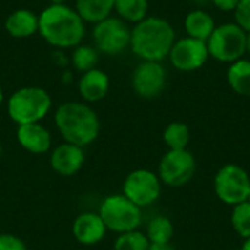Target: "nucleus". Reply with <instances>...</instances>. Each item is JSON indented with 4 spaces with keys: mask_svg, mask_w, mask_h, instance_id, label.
<instances>
[{
    "mask_svg": "<svg viewBox=\"0 0 250 250\" xmlns=\"http://www.w3.org/2000/svg\"><path fill=\"white\" fill-rule=\"evenodd\" d=\"M85 21L64 4H51L38 16V31L51 45L59 48L78 47L85 35Z\"/></svg>",
    "mask_w": 250,
    "mask_h": 250,
    "instance_id": "f257e3e1",
    "label": "nucleus"
},
{
    "mask_svg": "<svg viewBox=\"0 0 250 250\" xmlns=\"http://www.w3.org/2000/svg\"><path fill=\"white\" fill-rule=\"evenodd\" d=\"M174 38L176 34L168 21L149 16L130 31V48L144 62H161L170 54Z\"/></svg>",
    "mask_w": 250,
    "mask_h": 250,
    "instance_id": "f03ea898",
    "label": "nucleus"
},
{
    "mask_svg": "<svg viewBox=\"0 0 250 250\" xmlns=\"http://www.w3.org/2000/svg\"><path fill=\"white\" fill-rule=\"evenodd\" d=\"M56 127L63 139L81 148L92 144L100 133V120L97 113L82 103H64L54 114Z\"/></svg>",
    "mask_w": 250,
    "mask_h": 250,
    "instance_id": "7ed1b4c3",
    "label": "nucleus"
},
{
    "mask_svg": "<svg viewBox=\"0 0 250 250\" xmlns=\"http://www.w3.org/2000/svg\"><path fill=\"white\" fill-rule=\"evenodd\" d=\"M51 108L48 92L40 86H23L7 100V114L18 125L38 123Z\"/></svg>",
    "mask_w": 250,
    "mask_h": 250,
    "instance_id": "20e7f679",
    "label": "nucleus"
},
{
    "mask_svg": "<svg viewBox=\"0 0 250 250\" xmlns=\"http://www.w3.org/2000/svg\"><path fill=\"white\" fill-rule=\"evenodd\" d=\"M142 208L129 201L123 193L107 196L100 207V217L107 230L114 233H127L138 230L142 224Z\"/></svg>",
    "mask_w": 250,
    "mask_h": 250,
    "instance_id": "39448f33",
    "label": "nucleus"
},
{
    "mask_svg": "<svg viewBox=\"0 0 250 250\" xmlns=\"http://www.w3.org/2000/svg\"><path fill=\"white\" fill-rule=\"evenodd\" d=\"M246 31L236 22H226L215 26L207 40L208 53L221 63H234L246 53Z\"/></svg>",
    "mask_w": 250,
    "mask_h": 250,
    "instance_id": "423d86ee",
    "label": "nucleus"
},
{
    "mask_svg": "<svg viewBox=\"0 0 250 250\" xmlns=\"http://www.w3.org/2000/svg\"><path fill=\"white\" fill-rule=\"evenodd\" d=\"M250 177L239 164L223 166L214 177V192L217 198L230 207H236L248 201Z\"/></svg>",
    "mask_w": 250,
    "mask_h": 250,
    "instance_id": "0eeeda50",
    "label": "nucleus"
},
{
    "mask_svg": "<svg viewBox=\"0 0 250 250\" xmlns=\"http://www.w3.org/2000/svg\"><path fill=\"white\" fill-rule=\"evenodd\" d=\"M196 171V161L188 149H168L160 160L158 177L170 188L188 185Z\"/></svg>",
    "mask_w": 250,
    "mask_h": 250,
    "instance_id": "6e6552de",
    "label": "nucleus"
},
{
    "mask_svg": "<svg viewBox=\"0 0 250 250\" xmlns=\"http://www.w3.org/2000/svg\"><path fill=\"white\" fill-rule=\"evenodd\" d=\"M123 195L139 208L155 204L161 195V180L158 174L146 168L129 173L123 182Z\"/></svg>",
    "mask_w": 250,
    "mask_h": 250,
    "instance_id": "1a4fd4ad",
    "label": "nucleus"
},
{
    "mask_svg": "<svg viewBox=\"0 0 250 250\" xmlns=\"http://www.w3.org/2000/svg\"><path fill=\"white\" fill-rule=\"evenodd\" d=\"M92 38L100 51L114 56L130 45V29L122 19L107 18L95 23Z\"/></svg>",
    "mask_w": 250,
    "mask_h": 250,
    "instance_id": "9d476101",
    "label": "nucleus"
},
{
    "mask_svg": "<svg viewBox=\"0 0 250 250\" xmlns=\"http://www.w3.org/2000/svg\"><path fill=\"white\" fill-rule=\"evenodd\" d=\"M168 56L171 64L177 70L193 72L201 69L207 63L209 53L205 41L186 37L179 41H174Z\"/></svg>",
    "mask_w": 250,
    "mask_h": 250,
    "instance_id": "9b49d317",
    "label": "nucleus"
},
{
    "mask_svg": "<svg viewBox=\"0 0 250 250\" xmlns=\"http://www.w3.org/2000/svg\"><path fill=\"white\" fill-rule=\"evenodd\" d=\"M167 73L161 62H142L132 75L133 91L142 98H155L166 88Z\"/></svg>",
    "mask_w": 250,
    "mask_h": 250,
    "instance_id": "f8f14e48",
    "label": "nucleus"
},
{
    "mask_svg": "<svg viewBox=\"0 0 250 250\" xmlns=\"http://www.w3.org/2000/svg\"><path fill=\"white\" fill-rule=\"evenodd\" d=\"M85 163V152L83 148L64 142L56 146L50 157L51 168L64 177L76 174Z\"/></svg>",
    "mask_w": 250,
    "mask_h": 250,
    "instance_id": "ddd939ff",
    "label": "nucleus"
},
{
    "mask_svg": "<svg viewBox=\"0 0 250 250\" xmlns=\"http://www.w3.org/2000/svg\"><path fill=\"white\" fill-rule=\"evenodd\" d=\"M72 233L81 245L92 246V245L100 243L105 237L107 227H105L104 221L101 220L100 214L82 212L73 221Z\"/></svg>",
    "mask_w": 250,
    "mask_h": 250,
    "instance_id": "4468645a",
    "label": "nucleus"
},
{
    "mask_svg": "<svg viewBox=\"0 0 250 250\" xmlns=\"http://www.w3.org/2000/svg\"><path fill=\"white\" fill-rule=\"evenodd\" d=\"M16 139L19 145L31 154H45L51 148V135L40 123L18 126Z\"/></svg>",
    "mask_w": 250,
    "mask_h": 250,
    "instance_id": "2eb2a0df",
    "label": "nucleus"
},
{
    "mask_svg": "<svg viewBox=\"0 0 250 250\" xmlns=\"http://www.w3.org/2000/svg\"><path fill=\"white\" fill-rule=\"evenodd\" d=\"M110 81L105 72L100 69H91L79 79V94L88 103H97L103 100L108 92Z\"/></svg>",
    "mask_w": 250,
    "mask_h": 250,
    "instance_id": "dca6fc26",
    "label": "nucleus"
},
{
    "mask_svg": "<svg viewBox=\"0 0 250 250\" xmlns=\"http://www.w3.org/2000/svg\"><path fill=\"white\" fill-rule=\"evenodd\" d=\"M4 28L15 38H28L38 31V16L28 9H18L7 16Z\"/></svg>",
    "mask_w": 250,
    "mask_h": 250,
    "instance_id": "f3484780",
    "label": "nucleus"
},
{
    "mask_svg": "<svg viewBox=\"0 0 250 250\" xmlns=\"http://www.w3.org/2000/svg\"><path fill=\"white\" fill-rule=\"evenodd\" d=\"M185 29L188 37L207 42L215 29V21L205 10H192L185 19Z\"/></svg>",
    "mask_w": 250,
    "mask_h": 250,
    "instance_id": "a211bd4d",
    "label": "nucleus"
},
{
    "mask_svg": "<svg viewBox=\"0 0 250 250\" xmlns=\"http://www.w3.org/2000/svg\"><path fill=\"white\" fill-rule=\"evenodd\" d=\"M116 0H76V12L86 22H101L114 9Z\"/></svg>",
    "mask_w": 250,
    "mask_h": 250,
    "instance_id": "6ab92c4d",
    "label": "nucleus"
},
{
    "mask_svg": "<svg viewBox=\"0 0 250 250\" xmlns=\"http://www.w3.org/2000/svg\"><path fill=\"white\" fill-rule=\"evenodd\" d=\"M227 81L231 89L243 97H250V60L240 59L230 64Z\"/></svg>",
    "mask_w": 250,
    "mask_h": 250,
    "instance_id": "aec40b11",
    "label": "nucleus"
},
{
    "mask_svg": "<svg viewBox=\"0 0 250 250\" xmlns=\"http://www.w3.org/2000/svg\"><path fill=\"white\" fill-rule=\"evenodd\" d=\"M174 234V227L170 218L164 215L154 217L146 227V237L151 245H166L170 243Z\"/></svg>",
    "mask_w": 250,
    "mask_h": 250,
    "instance_id": "412c9836",
    "label": "nucleus"
},
{
    "mask_svg": "<svg viewBox=\"0 0 250 250\" xmlns=\"http://www.w3.org/2000/svg\"><path fill=\"white\" fill-rule=\"evenodd\" d=\"M163 139L168 149H188L190 142V130L188 125L182 122H173L164 129Z\"/></svg>",
    "mask_w": 250,
    "mask_h": 250,
    "instance_id": "4be33fe9",
    "label": "nucleus"
},
{
    "mask_svg": "<svg viewBox=\"0 0 250 250\" xmlns=\"http://www.w3.org/2000/svg\"><path fill=\"white\" fill-rule=\"evenodd\" d=\"M114 9L127 22H141L146 18L148 0H116Z\"/></svg>",
    "mask_w": 250,
    "mask_h": 250,
    "instance_id": "5701e85b",
    "label": "nucleus"
},
{
    "mask_svg": "<svg viewBox=\"0 0 250 250\" xmlns=\"http://www.w3.org/2000/svg\"><path fill=\"white\" fill-rule=\"evenodd\" d=\"M149 246L146 234L139 230L122 233L114 242V250H148Z\"/></svg>",
    "mask_w": 250,
    "mask_h": 250,
    "instance_id": "b1692460",
    "label": "nucleus"
},
{
    "mask_svg": "<svg viewBox=\"0 0 250 250\" xmlns=\"http://www.w3.org/2000/svg\"><path fill=\"white\" fill-rule=\"evenodd\" d=\"M231 226L234 231L242 237V239H249L250 237V204L242 202L236 207H233L231 212Z\"/></svg>",
    "mask_w": 250,
    "mask_h": 250,
    "instance_id": "393cba45",
    "label": "nucleus"
},
{
    "mask_svg": "<svg viewBox=\"0 0 250 250\" xmlns=\"http://www.w3.org/2000/svg\"><path fill=\"white\" fill-rule=\"evenodd\" d=\"M72 63L79 72H88L95 69L98 63V53L94 47L89 45H78L72 54Z\"/></svg>",
    "mask_w": 250,
    "mask_h": 250,
    "instance_id": "a878e982",
    "label": "nucleus"
},
{
    "mask_svg": "<svg viewBox=\"0 0 250 250\" xmlns=\"http://www.w3.org/2000/svg\"><path fill=\"white\" fill-rule=\"evenodd\" d=\"M236 23L246 32H250V0H240L234 9Z\"/></svg>",
    "mask_w": 250,
    "mask_h": 250,
    "instance_id": "bb28decb",
    "label": "nucleus"
},
{
    "mask_svg": "<svg viewBox=\"0 0 250 250\" xmlns=\"http://www.w3.org/2000/svg\"><path fill=\"white\" fill-rule=\"evenodd\" d=\"M0 250H28V248L18 236L0 234Z\"/></svg>",
    "mask_w": 250,
    "mask_h": 250,
    "instance_id": "cd10ccee",
    "label": "nucleus"
},
{
    "mask_svg": "<svg viewBox=\"0 0 250 250\" xmlns=\"http://www.w3.org/2000/svg\"><path fill=\"white\" fill-rule=\"evenodd\" d=\"M214 3V6H217L220 10L223 12H230V10H234L236 6L239 4L240 0H211Z\"/></svg>",
    "mask_w": 250,
    "mask_h": 250,
    "instance_id": "c85d7f7f",
    "label": "nucleus"
},
{
    "mask_svg": "<svg viewBox=\"0 0 250 250\" xmlns=\"http://www.w3.org/2000/svg\"><path fill=\"white\" fill-rule=\"evenodd\" d=\"M148 250H176L170 243H166V245H151Z\"/></svg>",
    "mask_w": 250,
    "mask_h": 250,
    "instance_id": "c756f323",
    "label": "nucleus"
},
{
    "mask_svg": "<svg viewBox=\"0 0 250 250\" xmlns=\"http://www.w3.org/2000/svg\"><path fill=\"white\" fill-rule=\"evenodd\" d=\"M240 250H250V237L249 239H246V240L243 242V245H242Z\"/></svg>",
    "mask_w": 250,
    "mask_h": 250,
    "instance_id": "7c9ffc66",
    "label": "nucleus"
},
{
    "mask_svg": "<svg viewBox=\"0 0 250 250\" xmlns=\"http://www.w3.org/2000/svg\"><path fill=\"white\" fill-rule=\"evenodd\" d=\"M246 51L250 54V32L246 34Z\"/></svg>",
    "mask_w": 250,
    "mask_h": 250,
    "instance_id": "2f4dec72",
    "label": "nucleus"
},
{
    "mask_svg": "<svg viewBox=\"0 0 250 250\" xmlns=\"http://www.w3.org/2000/svg\"><path fill=\"white\" fill-rule=\"evenodd\" d=\"M193 3H196V4H207V3H209L211 0H192Z\"/></svg>",
    "mask_w": 250,
    "mask_h": 250,
    "instance_id": "473e14b6",
    "label": "nucleus"
},
{
    "mask_svg": "<svg viewBox=\"0 0 250 250\" xmlns=\"http://www.w3.org/2000/svg\"><path fill=\"white\" fill-rule=\"evenodd\" d=\"M1 104H3V89L0 86V107H1Z\"/></svg>",
    "mask_w": 250,
    "mask_h": 250,
    "instance_id": "72a5a7b5",
    "label": "nucleus"
},
{
    "mask_svg": "<svg viewBox=\"0 0 250 250\" xmlns=\"http://www.w3.org/2000/svg\"><path fill=\"white\" fill-rule=\"evenodd\" d=\"M62 1H63V0H54V4H63Z\"/></svg>",
    "mask_w": 250,
    "mask_h": 250,
    "instance_id": "f704fd0d",
    "label": "nucleus"
},
{
    "mask_svg": "<svg viewBox=\"0 0 250 250\" xmlns=\"http://www.w3.org/2000/svg\"><path fill=\"white\" fill-rule=\"evenodd\" d=\"M248 202L250 204V189H249V195H248Z\"/></svg>",
    "mask_w": 250,
    "mask_h": 250,
    "instance_id": "c9c22d12",
    "label": "nucleus"
},
{
    "mask_svg": "<svg viewBox=\"0 0 250 250\" xmlns=\"http://www.w3.org/2000/svg\"><path fill=\"white\" fill-rule=\"evenodd\" d=\"M0 157H1V144H0Z\"/></svg>",
    "mask_w": 250,
    "mask_h": 250,
    "instance_id": "e433bc0d",
    "label": "nucleus"
},
{
    "mask_svg": "<svg viewBox=\"0 0 250 250\" xmlns=\"http://www.w3.org/2000/svg\"><path fill=\"white\" fill-rule=\"evenodd\" d=\"M236 250H240V249H236Z\"/></svg>",
    "mask_w": 250,
    "mask_h": 250,
    "instance_id": "4c0bfd02",
    "label": "nucleus"
}]
</instances>
